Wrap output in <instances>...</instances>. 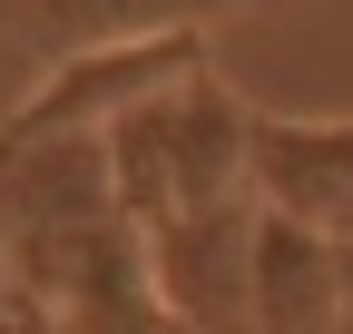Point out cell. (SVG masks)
I'll return each mask as SVG.
<instances>
[{
  "label": "cell",
  "mask_w": 353,
  "mask_h": 334,
  "mask_svg": "<svg viewBox=\"0 0 353 334\" xmlns=\"http://www.w3.org/2000/svg\"><path fill=\"white\" fill-rule=\"evenodd\" d=\"M187 69H206V39H118V50H79L59 69H39V89L10 108L0 148H30V138H99L108 118H128L138 99H167Z\"/></svg>",
  "instance_id": "obj_1"
},
{
  "label": "cell",
  "mask_w": 353,
  "mask_h": 334,
  "mask_svg": "<svg viewBox=\"0 0 353 334\" xmlns=\"http://www.w3.org/2000/svg\"><path fill=\"white\" fill-rule=\"evenodd\" d=\"M245 266H255V206H187L138 246V275L176 334H245Z\"/></svg>",
  "instance_id": "obj_2"
},
{
  "label": "cell",
  "mask_w": 353,
  "mask_h": 334,
  "mask_svg": "<svg viewBox=\"0 0 353 334\" xmlns=\"http://www.w3.org/2000/svg\"><path fill=\"white\" fill-rule=\"evenodd\" d=\"M236 10H275V0H0V39L20 59L59 69L79 50H118V39H206V20Z\"/></svg>",
  "instance_id": "obj_3"
},
{
  "label": "cell",
  "mask_w": 353,
  "mask_h": 334,
  "mask_svg": "<svg viewBox=\"0 0 353 334\" xmlns=\"http://www.w3.org/2000/svg\"><path fill=\"white\" fill-rule=\"evenodd\" d=\"M245 187H255L265 217L334 226L343 206H353V118H255Z\"/></svg>",
  "instance_id": "obj_4"
},
{
  "label": "cell",
  "mask_w": 353,
  "mask_h": 334,
  "mask_svg": "<svg viewBox=\"0 0 353 334\" xmlns=\"http://www.w3.org/2000/svg\"><path fill=\"white\" fill-rule=\"evenodd\" d=\"M245 138H255V108L206 69H187L167 89V177H176V217L187 206H226L245 197Z\"/></svg>",
  "instance_id": "obj_5"
},
{
  "label": "cell",
  "mask_w": 353,
  "mask_h": 334,
  "mask_svg": "<svg viewBox=\"0 0 353 334\" xmlns=\"http://www.w3.org/2000/svg\"><path fill=\"white\" fill-rule=\"evenodd\" d=\"M343 295H334V246L324 226L265 217L255 206V266H245V334H334Z\"/></svg>",
  "instance_id": "obj_6"
},
{
  "label": "cell",
  "mask_w": 353,
  "mask_h": 334,
  "mask_svg": "<svg viewBox=\"0 0 353 334\" xmlns=\"http://www.w3.org/2000/svg\"><path fill=\"white\" fill-rule=\"evenodd\" d=\"M324 246H334V295H343V324H353V206L324 226Z\"/></svg>",
  "instance_id": "obj_7"
}]
</instances>
